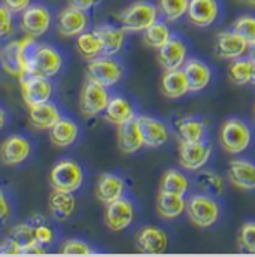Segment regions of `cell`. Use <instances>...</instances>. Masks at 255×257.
<instances>
[{
    "label": "cell",
    "instance_id": "cell-1",
    "mask_svg": "<svg viewBox=\"0 0 255 257\" xmlns=\"http://www.w3.org/2000/svg\"><path fill=\"white\" fill-rule=\"evenodd\" d=\"M35 38L27 36L23 39L11 41L0 50V66L2 69L18 79L27 75L32 53L35 50Z\"/></svg>",
    "mask_w": 255,
    "mask_h": 257
},
{
    "label": "cell",
    "instance_id": "cell-2",
    "mask_svg": "<svg viewBox=\"0 0 255 257\" xmlns=\"http://www.w3.org/2000/svg\"><path fill=\"white\" fill-rule=\"evenodd\" d=\"M158 6L146 0H137L128 5L118 20L126 32H145L158 20Z\"/></svg>",
    "mask_w": 255,
    "mask_h": 257
},
{
    "label": "cell",
    "instance_id": "cell-3",
    "mask_svg": "<svg viewBox=\"0 0 255 257\" xmlns=\"http://www.w3.org/2000/svg\"><path fill=\"white\" fill-rule=\"evenodd\" d=\"M187 214L194 226L200 229H207L213 226L219 215V203L207 194H194L187 200Z\"/></svg>",
    "mask_w": 255,
    "mask_h": 257
},
{
    "label": "cell",
    "instance_id": "cell-4",
    "mask_svg": "<svg viewBox=\"0 0 255 257\" xmlns=\"http://www.w3.org/2000/svg\"><path fill=\"white\" fill-rule=\"evenodd\" d=\"M82 168L70 159L60 160L50 172V184L57 192L75 193L82 186Z\"/></svg>",
    "mask_w": 255,
    "mask_h": 257
},
{
    "label": "cell",
    "instance_id": "cell-5",
    "mask_svg": "<svg viewBox=\"0 0 255 257\" xmlns=\"http://www.w3.org/2000/svg\"><path fill=\"white\" fill-rule=\"evenodd\" d=\"M251 139L252 133L249 127L237 118L227 120L219 130L221 147L231 154H240L245 150H248Z\"/></svg>",
    "mask_w": 255,
    "mask_h": 257
},
{
    "label": "cell",
    "instance_id": "cell-6",
    "mask_svg": "<svg viewBox=\"0 0 255 257\" xmlns=\"http://www.w3.org/2000/svg\"><path fill=\"white\" fill-rule=\"evenodd\" d=\"M62 64V56L56 48L50 45H36L32 53L27 75H38L50 79L60 72Z\"/></svg>",
    "mask_w": 255,
    "mask_h": 257
},
{
    "label": "cell",
    "instance_id": "cell-7",
    "mask_svg": "<svg viewBox=\"0 0 255 257\" xmlns=\"http://www.w3.org/2000/svg\"><path fill=\"white\" fill-rule=\"evenodd\" d=\"M53 23L51 11L44 5H30L27 9L21 12L20 27L21 30L32 38L44 36Z\"/></svg>",
    "mask_w": 255,
    "mask_h": 257
},
{
    "label": "cell",
    "instance_id": "cell-8",
    "mask_svg": "<svg viewBox=\"0 0 255 257\" xmlns=\"http://www.w3.org/2000/svg\"><path fill=\"white\" fill-rule=\"evenodd\" d=\"M109 93L106 87L87 79V82L82 87L81 97H79V109L85 117H96L102 112H105L108 102H109Z\"/></svg>",
    "mask_w": 255,
    "mask_h": 257
},
{
    "label": "cell",
    "instance_id": "cell-9",
    "mask_svg": "<svg viewBox=\"0 0 255 257\" xmlns=\"http://www.w3.org/2000/svg\"><path fill=\"white\" fill-rule=\"evenodd\" d=\"M87 76L90 81H94L103 87L115 85L123 76V67L117 60L108 56H99L90 60L87 67Z\"/></svg>",
    "mask_w": 255,
    "mask_h": 257
},
{
    "label": "cell",
    "instance_id": "cell-10",
    "mask_svg": "<svg viewBox=\"0 0 255 257\" xmlns=\"http://www.w3.org/2000/svg\"><path fill=\"white\" fill-rule=\"evenodd\" d=\"M21 96L27 108L50 102L53 96V85L48 78L38 75H26L20 79Z\"/></svg>",
    "mask_w": 255,
    "mask_h": 257
},
{
    "label": "cell",
    "instance_id": "cell-11",
    "mask_svg": "<svg viewBox=\"0 0 255 257\" xmlns=\"http://www.w3.org/2000/svg\"><path fill=\"white\" fill-rule=\"evenodd\" d=\"M134 221V206L126 199L120 197L111 203H108L105 211V223L112 232H123L131 226Z\"/></svg>",
    "mask_w": 255,
    "mask_h": 257
},
{
    "label": "cell",
    "instance_id": "cell-12",
    "mask_svg": "<svg viewBox=\"0 0 255 257\" xmlns=\"http://www.w3.org/2000/svg\"><path fill=\"white\" fill-rule=\"evenodd\" d=\"M88 14L75 6H66L57 15V32L64 38H75L87 30Z\"/></svg>",
    "mask_w": 255,
    "mask_h": 257
},
{
    "label": "cell",
    "instance_id": "cell-13",
    "mask_svg": "<svg viewBox=\"0 0 255 257\" xmlns=\"http://www.w3.org/2000/svg\"><path fill=\"white\" fill-rule=\"evenodd\" d=\"M30 151L32 145L24 136L11 135L0 145V160L8 166H17L29 159Z\"/></svg>",
    "mask_w": 255,
    "mask_h": 257
},
{
    "label": "cell",
    "instance_id": "cell-14",
    "mask_svg": "<svg viewBox=\"0 0 255 257\" xmlns=\"http://www.w3.org/2000/svg\"><path fill=\"white\" fill-rule=\"evenodd\" d=\"M210 153L212 148L204 141H198V142L182 141L179 145V162L185 169L197 171L209 162Z\"/></svg>",
    "mask_w": 255,
    "mask_h": 257
},
{
    "label": "cell",
    "instance_id": "cell-15",
    "mask_svg": "<svg viewBox=\"0 0 255 257\" xmlns=\"http://www.w3.org/2000/svg\"><path fill=\"white\" fill-rule=\"evenodd\" d=\"M169 245V238L164 230L155 226L142 227L136 235V247L143 254H161Z\"/></svg>",
    "mask_w": 255,
    "mask_h": 257
},
{
    "label": "cell",
    "instance_id": "cell-16",
    "mask_svg": "<svg viewBox=\"0 0 255 257\" xmlns=\"http://www.w3.org/2000/svg\"><path fill=\"white\" fill-rule=\"evenodd\" d=\"M249 48H251L249 44L242 36H239L234 30L221 32L216 36L215 50H216V54L222 59H227V60L240 59L248 53Z\"/></svg>",
    "mask_w": 255,
    "mask_h": 257
},
{
    "label": "cell",
    "instance_id": "cell-17",
    "mask_svg": "<svg viewBox=\"0 0 255 257\" xmlns=\"http://www.w3.org/2000/svg\"><path fill=\"white\" fill-rule=\"evenodd\" d=\"M219 15L218 0H190L187 17L197 27L212 26Z\"/></svg>",
    "mask_w": 255,
    "mask_h": 257
},
{
    "label": "cell",
    "instance_id": "cell-18",
    "mask_svg": "<svg viewBox=\"0 0 255 257\" xmlns=\"http://www.w3.org/2000/svg\"><path fill=\"white\" fill-rule=\"evenodd\" d=\"M137 123H139L140 132H142L143 141H145V147L158 148V147L164 145L170 138L167 126L157 118L140 115V117H137Z\"/></svg>",
    "mask_w": 255,
    "mask_h": 257
},
{
    "label": "cell",
    "instance_id": "cell-19",
    "mask_svg": "<svg viewBox=\"0 0 255 257\" xmlns=\"http://www.w3.org/2000/svg\"><path fill=\"white\" fill-rule=\"evenodd\" d=\"M158 51V62L166 70L181 69L187 62V47L179 38H170Z\"/></svg>",
    "mask_w": 255,
    "mask_h": 257
},
{
    "label": "cell",
    "instance_id": "cell-20",
    "mask_svg": "<svg viewBox=\"0 0 255 257\" xmlns=\"http://www.w3.org/2000/svg\"><path fill=\"white\" fill-rule=\"evenodd\" d=\"M96 33L102 41L103 56L114 57L123 50L126 41V30L123 27H117L112 24H100L96 27Z\"/></svg>",
    "mask_w": 255,
    "mask_h": 257
},
{
    "label": "cell",
    "instance_id": "cell-21",
    "mask_svg": "<svg viewBox=\"0 0 255 257\" xmlns=\"http://www.w3.org/2000/svg\"><path fill=\"white\" fill-rule=\"evenodd\" d=\"M228 180L233 186L242 190H255V165L236 159L228 165Z\"/></svg>",
    "mask_w": 255,
    "mask_h": 257
},
{
    "label": "cell",
    "instance_id": "cell-22",
    "mask_svg": "<svg viewBox=\"0 0 255 257\" xmlns=\"http://www.w3.org/2000/svg\"><path fill=\"white\" fill-rule=\"evenodd\" d=\"M117 141H118L120 150L126 154L137 153L142 147H145V141H143L142 132L137 123V117L123 126H118Z\"/></svg>",
    "mask_w": 255,
    "mask_h": 257
},
{
    "label": "cell",
    "instance_id": "cell-23",
    "mask_svg": "<svg viewBox=\"0 0 255 257\" xmlns=\"http://www.w3.org/2000/svg\"><path fill=\"white\" fill-rule=\"evenodd\" d=\"M161 91L169 99L184 97L190 91L188 79L184 69L166 70L161 78Z\"/></svg>",
    "mask_w": 255,
    "mask_h": 257
},
{
    "label": "cell",
    "instance_id": "cell-24",
    "mask_svg": "<svg viewBox=\"0 0 255 257\" xmlns=\"http://www.w3.org/2000/svg\"><path fill=\"white\" fill-rule=\"evenodd\" d=\"M124 189H126V184H124L123 178H120L118 175H114V174H103V175H100V178L97 180V184H96V197L100 202L108 205V203L123 197Z\"/></svg>",
    "mask_w": 255,
    "mask_h": 257
},
{
    "label": "cell",
    "instance_id": "cell-25",
    "mask_svg": "<svg viewBox=\"0 0 255 257\" xmlns=\"http://www.w3.org/2000/svg\"><path fill=\"white\" fill-rule=\"evenodd\" d=\"M29 118L33 127L39 128V130H51L54 127V124L62 118V115H60L59 108L54 103L45 102V103L29 108Z\"/></svg>",
    "mask_w": 255,
    "mask_h": 257
},
{
    "label": "cell",
    "instance_id": "cell-26",
    "mask_svg": "<svg viewBox=\"0 0 255 257\" xmlns=\"http://www.w3.org/2000/svg\"><path fill=\"white\" fill-rule=\"evenodd\" d=\"M105 118L108 123L118 127V126H123L128 121L134 120L136 114H134L133 106L128 103V100H126L121 96H114L108 102V106L105 109Z\"/></svg>",
    "mask_w": 255,
    "mask_h": 257
},
{
    "label": "cell",
    "instance_id": "cell-27",
    "mask_svg": "<svg viewBox=\"0 0 255 257\" xmlns=\"http://www.w3.org/2000/svg\"><path fill=\"white\" fill-rule=\"evenodd\" d=\"M157 211L163 218L173 220L187 211V200L182 194L161 192L157 199Z\"/></svg>",
    "mask_w": 255,
    "mask_h": 257
},
{
    "label": "cell",
    "instance_id": "cell-28",
    "mask_svg": "<svg viewBox=\"0 0 255 257\" xmlns=\"http://www.w3.org/2000/svg\"><path fill=\"white\" fill-rule=\"evenodd\" d=\"M48 208L56 220L59 221L69 220L76 209V200L73 197V193L53 190L48 200Z\"/></svg>",
    "mask_w": 255,
    "mask_h": 257
},
{
    "label": "cell",
    "instance_id": "cell-29",
    "mask_svg": "<svg viewBox=\"0 0 255 257\" xmlns=\"http://www.w3.org/2000/svg\"><path fill=\"white\" fill-rule=\"evenodd\" d=\"M184 72L188 79L190 91H201L210 82V76H212L210 69L207 64L200 60H195V59L187 60L184 64Z\"/></svg>",
    "mask_w": 255,
    "mask_h": 257
},
{
    "label": "cell",
    "instance_id": "cell-30",
    "mask_svg": "<svg viewBox=\"0 0 255 257\" xmlns=\"http://www.w3.org/2000/svg\"><path fill=\"white\" fill-rule=\"evenodd\" d=\"M78 133H79V128L75 121L69 118H60L54 124V127L50 130V141L53 142V145L59 148H66V147H70L76 141Z\"/></svg>",
    "mask_w": 255,
    "mask_h": 257
},
{
    "label": "cell",
    "instance_id": "cell-31",
    "mask_svg": "<svg viewBox=\"0 0 255 257\" xmlns=\"http://www.w3.org/2000/svg\"><path fill=\"white\" fill-rule=\"evenodd\" d=\"M76 50L78 53L88 59L93 60L96 57H99L102 54V41L99 38V35L96 33V30L93 32H82L81 35L76 36Z\"/></svg>",
    "mask_w": 255,
    "mask_h": 257
},
{
    "label": "cell",
    "instance_id": "cell-32",
    "mask_svg": "<svg viewBox=\"0 0 255 257\" xmlns=\"http://www.w3.org/2000/svg\"><path fill=\"white\" fill-rule=\"evenodd\" d=\"M17 247L20 254H26V251L32 247H35L36 238H35V226L32 223L27 224H18L11 229L9 236H8Z\"/></svg>",
    "mask_w": 255,
    "mask_h": 257
},
{
    "label": "cell",
    "instance_id": "cell-33",
    "mask_svg": "<svg viewBox=\"0 0 255 257\" xmlns=\"http://www.w3.org/2000/svg\"><path fill=\"white\" fill-rule=\"evenodd\" d=\"M228 73L236 85L254 84V59H236L230 66Z\"/></svg>",
    "mask_w": 255,
    "mask_h": 257
},
{
    "label": "cell",
    "instance_id": "cell-34",
    "mask_svg": "<svg viewBox=\"0 0 255 257\" xmlns=\"http://www.w3.org/2000/svg\"><path fill=\"white\" fill-rule=\"evenodd\" d=\"M188 189H190L188 178L182 172H179L176 169H169L161 178V184H160L161 192L175 193V194L185 196Z\"/></svg>",
    "mask_w": 255,
    "mask_h": 257
},
{
    "label": "cell",
    "instance_id": "cell-35",
    "mask_svg": "<svg viewBox=\"0 0 255 257\" xmlns=\"http://www.w3.org/2000/svg\"><path fill=\"white\" fill-rule=\"evenodd\" d=\"M194 181H195L197 187L200 190H203L207 196L218 197L224 192V180L215 172H210V171L200 172Z\"/></svg>",
    "mask_w": 255,
    "mask_h": 257
},
{
    "label": "cell",
    "instance_id": "cell-36",
    "mask_svg": "<svg viewBox=\"0 0 255 257\" xmlns=\"http://www.w3.org/2000/svg\"><path fill=\"white\" fill-rule=\"evenodd\" d=\"M172 38L170 29L164 21L157 20L152 26L145 30V42L155 50H160Z\"/></svg>",
    "mask_w": 255,
    "mask_h": 257
},
{
    "label": "cell",
    "instance_id": "cell-37",
    "mask_svg": "<svg viewBox=\"0 0 255 257\" xmlns=\"http://www.w3.org/2000/svg\"><path fill=\"white\" fill-rule=\"evenodd\" d=\"M178 133L182 141L187 142H198L204 141L206 136V126L203 121L195 118H185L178 123Z\"/></svg>",
    "mask_w": 255,
    "mask_h": 257
},
{
    "label": "cell",
    "instance_id": "cell-38",
    "mask_svg": "<svg viewBox=\"0 0 255 257\" xmlns=\"http://www.w3.org/2000/svg\"><path fill=\"white\" fill-rule=\"evenodd\" d=\"M190 0H158V11L169 21L182 18L188 11Z\"/></svg>",
    "mask_w": 255,
    "mask_h": 257
},
{
    "label": "cell",
    "instance_id": "cell-39",
    "mask_svg": "<svg viewBox=\"0 0 255 257\" xmlns=\"http://www.w3.org/2000/svg\"><path fill=\"white\" fill-rule=\"evenodd\" d=\"M233 30L242 36L249 44V47L255 45V15L239 17L233 24Z\"/></svg>",
    "mask_w": 255,
    "mask_h": 257
},
{
    "label": "cell",
    "instance_id": "cell-40",
    "mask_svg": "<svg viewBox=\"0 0 255 257\" xmlns=\"http://www.w3.org/2000/svg\"><path fill=\"white\" fill-rule=\"evenodd\" d=\"M239 245L245 251L255 254V223L251 221V223L243 224L239 233Z\"/></svg>",
    "mask_w": 255,
    "mask_h": 257
},
{
    "label": "cell",
    "instance_id": "cell-41",
    "mask_svg": "<svg viewBox=\"0 0 255 257\" xmlns=\"http://www.w3.org/2000/svg\"><path fill=\"white\" fill-rule=\"evenodd\" d=\"M12 15L14 14L3 3H0V39H5L12 35V30H14Z\"/></svg>",
    "mask_w": 255,
    "mask_h": 257
},
{
    "label": "cell",
    "instance_id": "cell-42",
    "mask_svg": "<svg viewBox=\"0 0 255 257\" xmlns=\"http://www.w3.org/2000/svg\"><path fill=\"white\" fill-rule=\"evenodd\" d=\"M35 226V238H36V242L39 245H50L54 239V233L51 230V227H48L44 221H36L33 223Z\"/></svg>",
    "mask_w": 255,
    "mask_h": 257
},
{
    "label": "cell",
    "instance_id": "cell-43",
    "mask_svg": "<svg viewBox=\"0 0 255 257\" xmlns=\"http://www.w3.org/2000/svg\"><path fill=\"white\" fill-rule=\"evenodd\" d=\"M63 254H91V248L87 242L79 239H69L62 245Z\"/></svg>",
    "mask_w": 255,
    "mask_h": 257
},
{
    "label": "cell",
    "instance_id": "cell-44",
    "mask_svg": "<svg viewBox=\"0 0 255 257\" xmlns=\"http://www.w3.org/2000/svg\"><path fill=\"white\" fill-rule=\"evenodd\" d=\"M2 3L12 14H21L24 9H27L32 5V0H2Z\"/></svg>",
    "mask_w": 255,
    "mask_h": 257
},
{
    "label": "cell",
    "instance_id": "cell-45",
    "mask_svg": "<svg viewBox=\"0 0 255 257\" xmlns=\"http://www.w3.org/2000/svg\"><path fill=\"white\" fill-rule=\"evenodd\" d=\"M9 212H11V208H9V202L5 196L3 190L0 189V224H3L8 217H9Z\"/></svg>",
    "mask_w": 255,
    "mask_h": 257
},
{
    "label": "cell",
    "instance_id": "cell-46",
    "mask_svg": "<svg viewBox=\"0 0 255 257\" xmlns=\"http://www.w3.org/2000/svg\"><path fill=\"white\" fill-rule=\"evenodd\" d=\"M100 0H69V5L70 6H75L81 11H85L88 12L90 9H93Z\"/></svg>",
    "mask_w": 255,
    "mask_h": 257
},
{
    "label": "cell",
    "instance_id": "cell-47",
    "mask_svg": "<svg viewBox=\"0 0 255 257\" xmlns=\"http://www.w3.org/2000/svg\"><path fill=\"white\" fill-rule=\"evenodd\" d=\"M5 124H6V112L0 108V130L5 127Z\"/></svg>",
    "mask_w": 255,
    "mask_h": 257
},
{
    "label": "cell",
    "instance_id": "cell-48",
    "mask_svg": "<svg viewBox=\"0 0 255 257\" xmlns=\"http://www.w3.org/2000/svg\"><path fill=\"white\" fill-rule=\"evenodd\" d=\"M251 53H252V54H251V59H254L255 60V45L251 47Z\"/></svg>",
    "mask_w": 255,
    "mask_h": 257
},
{
    "label": "cell",
    "instance_id": "cell-49",
    "mask_svg": "<svg viewBox=\"0 0 255 257\" xmlns=\"http://www.w3.org/2000/svg\"><path fill=\"white\" fill-rule=\"evenodd\" d=\"M248 3H251V5H255V0H246Z\"/></svg>",
    "mask_w": 255,
    "mask_h": 257
},
{
    "label": "cell",
    "instance_id": "cell-50",
    "mask_svg": "<svg viewBox=\"0 0 255 257\" xmlns=\"http://www.w3.org/2000/svg\"><path fill=\"white\" fill-rule=\"evenodd\" d=\"M254 118H255V112H254Z\"/></svg>",
    "mask_w": 255,
    "mask_h": 257
}]
</instances>
